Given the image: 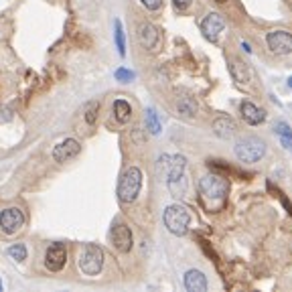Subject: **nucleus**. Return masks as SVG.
Masks as SVG:
<instances>
[{
	"label": "nucleus",
	"instance_id": "obj_15",
	"mask_svg": "<svg viewBox=\"0 0 292 292\" xmlns=\"http://www.w3.org/2000/svg\"><path fill=\"white\" fill-rule=\"evenodd\" d=\"M138 37H140V43H142L146 49H155L157 43H159V31H157L151 23H144V25L140 27Z\"/></svg>",
	"mask_w": 292,
	"mask_h": 292
},
{
	"label": "nucleus",
	"instance_id": "obj_30",
	"mask_svg": "<svg viewBox=\"0 0 292 292\" xmlns=\"http://www.w3.org/2000/svg\"><path fill=\"white\" fill-rule=\"evenodd\" d=\"M215 3H225V0H215Z\"/></svg>",
	"mask_w": 292,
	"mask_h": 292
},
{
	"label": "nucleus",
	"instance_id": "obj_8",
	"mask_svg": "<svg viewBox=\"0 0 292 292\" xmlns=\"http://www.w3.org/2000/svg\"><path fill=\"white\" fill-rule=\"evenodd\" d=\"M25 225V215L17 207H9L5 211H0V229L5 233H17Z\"/></svg>",
	"mask_w": 292,
	"mask_h": 292
},
{
	"label": "nucleus",
	"instance_id": "obj_20",
	"mask_svg": "<svg viewBox=\"0 0 292 292\" xmlns=\"http://www.w3.org/2000/svg\"><path fill=\"white\" fill-rule=\"evenodd\" d=\"M177 108H179V112L181 114H185V116H195V112H197V104L191 100V98H181L179 102H177Z\"/></svg>",
	"mask_w": 292,
	"mask_h": 292
},
{
	"label": "nucleus",
	"instance_id": "obj_1",
	"mask_svg": "<svg viewBox=\"0 0 292 292\" xmlns=\"http://www.w3.org/2000/svg\"><path fill=\"white\" fill-rule=\"evenodd\" d=\"M199 191H201V199L205 201V205L209 209H217L223 205L229 185L221 175H207L199 181Z\"/></svg>",
	"mask_w": 292,
	"mask_h": 292
},
{
	"label": "nucleus",
	"instance_id": "obj_21",
	"mask_svg": "<svg viewBox=\"0 0 292 292\" xmlns=\"http://www.w3.org/2000/svg\"><path fill=\"white\" fill-rule=\"evenodd\" d=\"M146 128H149L153 134H161V122H159V116L155 110H146Z\"/></svg>",
	"mask_w": 292,
	"mask_h": 292
},
{
	"label": "nucleus",
	"instance_id": "obj_7",
	"mask_svg": "<svg viewBox=\"0 0 292 292\" xmlns=\"http://www.w3.org/2000/svg\"><path fill=\"white\" fill-rule=\"evenodd\" d=\"M110 241L118 252H122V254L130 252L132 250V231H130V227L122 221H116L110 229Z\"/></svg>",
	"mask_w": 292,
	"mask_h": 292
},
{
	"label": "nucleus",
	"instance_id": "obj_28",
	"mask_svg": "<svg viewBox=\"0 0 292 292\" xmlns=\"http://www.w3.org/2000/svg\"><path fill=\"white\" fill-rule=\"evenodd\" d=\"M173 5L179 9V11H185L191 7V0H173Z\"/></svg>",
	"mask_w": 292,
	"mask_h": 292
},
{
	"label": "nucleus",
	"instance_id": "obj_2",
	"mask_svg": "<svg viewBox=\"0 0 292 292\" xmlns=\"http://www.w3.org/2000/svg\"><path fill=\"white\" fill-rule=\"evenodd\" d=\"M187 161L185 157H171L167 167V185L173 197H183L187 193V177H185Z\"/></svg>",
	"mask_w": 292,
	"mask_h": 292
},
{
	"label": "nucleus",
	"instance_id": "obj_24",
	"mask_svg": "<svg viewBox=\"0 0 292 292\" xmlns=\"http://www.w3.org/2000/svg\"><path fill=\"white\" fill-rule=\"evenodd\" d=\"M116 79L118 81H122V83H128V81H132L134 79V71H130V69H126V67H120L116 73Z\"/></svg>",
	"mask_w": 292,
	"mask_h": 292
},
{
	"label": "nucleus",
	"instance_id": "obj_3",
	"mask_svg": "<svg viewBox=\"0 0 292 292\" xmlns=\"http://www.w3.org/2000/svg\"><path fill=\"white\" fill-rule=\"evenodd\" d=\"M142 187V173L138 167H130L122 173L120 183H118V197L122 203H132Z\"/></svg>",
	"mask_w": 292,
	"mask_h": 292
},
{
	"label": "nucleus",
	"instance_id": "obj_4",
	"mask_svg": "<svg viewBox=\"0 0 292 292\" xmlns=\"http://www.w3.org/2000/svg\"><path fill=\"white\" fill-rule=\"evenodd\" d=\"M163 219H165L167 229L175 235H185L189 229V223H191V215H189L187 207H183V205H169L165 209Z\"/></svg>",
	"mask_w": 292,
	"mask_h": 292
},
{
	"label": "nucleus",
	"instance_id": "obj_18",
	"mask_svg": "<svg viewBox=\"0 0 292 292\" xmlns=\"http://www.w3.org/2000/svg\"><path fill=\"white\" fill-rule=\"evenodd\" d=\"M114 114H116V120L120 124H126L130 120V116H132V108H130V104L126 100H116L114 102Z\"/></svg>",
	"mask_w": 292,
	"mask_h": 292
},
{
	"label": "nucleus",
	"instance_id": "obj_6",
	"mask_svg": "<svg viewBox=\"0 0 292 292\" xmlns=\"http://www.w3.org/2000/svg\"><path fill=\"white\" fill-rule=\"evenodd\" d=\"M79 268L85 276H98L104 268V252L100 246H85L79 252Z\"/></svg>",
	"mask_w": 292,
	"mask_h": 292
},
{
	"label": "nucleus",
	"instance_id": "obj_29",
	"mask_svg": "<svg viewBox=\"0 0 292 292\" xmlns=\"http://www.w3.org/2000/svg\"><path fill=\"white\" fill-rule=\"evenodd\" d=\"M288 85H290V87H292V77H290V79H288Z\"/></svg>",
	"mask_w": 292,
	"mask_h": 292
},
{
	"label": "nucleus",
	"instance_id": "obj_25",
	"mask_svg": "<svg viewBox=\"0 0 292 292\" xmlns=\"http://www.w3.org/2000/svg\"><path fill=\"white\" fill-rule=\"evenodd\" d=\"M276 134H278L280 138H284V136H292V130L288 128L286 122H278V124H276Z\"/></svg>",
	"mask_w": 292,
	"mask_h": 292
},
{
	"label": "nucleus",
	"instance_id": "obj_11",
	"mask_svg": "<svg viewBox=\"0 0 292 292\" xmlns=\"http://www.w3.org/2000/svg\"><path fill=\"white\" fill-rule=\"evenodd\" d=\"M79 151H81L79 142L73 140V138H67V140H63L61 144H57L55 149H53V159L57 163H67V161L75 159L79 155Z\"/></svg>",
	"mask_w": 292,
	"mask_h": 292
},
{
	"label": "nucleus",
	"instance_id": "obj_26",
	"mask_svg": "<svg viewBox=\"0 0 292 292\" xmlns=\"http://www.w3.org/2000/svg\"><path fill=\"white\" fill-rule=\"evenodd\" d=\"M11 120H13L11 110H9V108H5V106H0V124H9Z\"/></svg>",
	"mask_w": 292,
	"mask_h": 292
},
{
	"label": "nucleus",
	"instance_id": "obj_16",
	"mask_svg": "<svg viewBox=\"0 0 292 292\" xmlns=\"http://www.w3.org/2000/svg\"><path fill=\"white\" fill-rule=\"evenodd\" d=\"M213 130H215V134L219 138H231L233 132H235V122L231 118H227V116H221V118H217L213 122Z\"/></svg>",
	"mask_w": 292,
	"mask_h": 292
},
{
	"label": "nucleus",
	"instance_id": "obj_10",
	"mask_svg": "<svg viewBox=\"0 0 292 292\" xmlns=\"http://www.w3.org/2000/svg\"><path fill=\"white\" fill-rule=\"evenodd\" d=\"M225 29V21L219 13H209L203 21H201V33L207 41H217L219 33Z\"/></svg>",
	"mask_w": 292,
	"mask_h": 292
},
{
	"label": "nucleus",
	"instance_id": "obj_9",
	"mask_svg": "<svg viewBox=\"0 0 292 292\" xmlns=\"http://www.w3.org/2000/svg\"><path fill=\"white\" fill-rule=\"evenodd\" d=\"M266 43L272 53L276 55H288L292 53V35L286 31H272L266 37Z\"/></svg>",
	"mask_w": 292,
	"mask_h": 292
},
{
	"label": "nucleus",
	"instance_id": "obj_19",
	"mask_svg": "<svg viewBox=\"0 0 292 292\" xmlns=\"http://www.w3.org/2000/svg\"><path fill=\"white\" fill-rule=\"evenodd\" d=\"M114 39H116L118 53L124 57V55H126V39H124V29H122V23H120V21L114 23Z\"/></svg>",
	"mask_w": 292,
	"mask_h": 292
},
{
	"label": "nucleus",
	"instance_id": "obj_27",
	"mask_svg": "<svg viewBox=\"0 0 292 292\" xmlns=\"http://www.w3.org/2000/svg\"><path fill=\"white\" fill-rule=\"evenodd\" d=\"M142 5L149 11H159L161 5H163V0H142Z\"/></svg>",
	"mask_w": 292,
	"mask_h": 292
},
{
	"label": "nucleus",
	"instance_id": "obj_13",
	"mask_svg": "<svg viewBox=\"0 0 292 292\" xmlns=\"http://www.w3.org/2000/svg\"><path fill=\"white\" fill-rule=\"evenodd\" d=\"M239 110H241L244 120H246L250 126H258V124H262V122L266 120L264 110H260V108H258V106H254L252 102H241Z\"/></svg>",
	"mask_w": 292,
	"mask_h": 292
},
{
	"label": "nucleus",
	"instance_id": "obj_31",
	"mask_svg": "<svg viewBox=\"0 0 292 292\" xmlns=\"http://www.w3.org/2000/svg\"><path fill=\"white\" fill-rule=\"evenodd\" d=\"M0 290H3V282H0Z\"/></svg>",
	"mask_w": 292,
	"mask_h": 292
},
{
	"label": "nucleus",
	"instance_id": "obj_5",
	"mask_svg": "<svg viewBox=\"0 0 292 292\" xmlns=\"http://www.w3.org/2000/svg\"><path fill=\"white\" fill-rule=\"evenodd\" d=\"M266 155V144L260 138L248 136L235 144V157L241 163H258Z\"/></svg>",
	"mask_w": 292,
	"mask_h": 292
},
{
	"label": "nucleus",
	"instance_id": "obj_17",
	"mask_svg": "<svg viewBox=\"0 0 292 292\" xmlns=\"http://www.w3.org/2000/svg\"><path fill=\"white\" fill-rule=\"evenodd\" d=\"M229 71H231V77L237 81V83H248L250 81V69L244 61L239 59H231L229 61Z\"/></svg>",
	"mask_w": 292,
	"mask_h": 292
},
{
	"label": "nucleus",
	"instance_id": "obj_14",
	"mask_svg": "<svg viewBox=\"0 0 292 292\" xmlns=\"http://www.w3.org/2000/svg\"><path fill=\"white\" fill-rule=\"evenodd\" d=\"M185 288L189 292H205L207 290V278L199 270H189L185 274Z\"/></svg>",
	"mask_w": 292,
	"mask_h": 292
},
{
	"label": "nucleus",
	"instance_id": "obj_23",
	"mask_svg": "<svg viewBox=\"0 0 292 292\" xmlns=\"http://www.w3.org/2000/svg\"><path fill=\"white\" fill-rule=\"evenodd\" d=\"M98 110H100V104L98 102H89L85 104V122L87 124H93L95 118H98Z\"/></svg>",
	"mask_w": 292,
	"mask_h": 292
},
{
	"label": "nucleus",
	"instance_id": "obj_12",
	"mask_svg": "<svg viewBox=\"0 0 292 292\" xmlns=\"http://www.w3.org/2000/svg\"><path fill=\"white\" fill-rule=\"evenodd\" d=\"M65 260H67V252L61 244H53L49 250H47V256H45V266L51 270V272H59L63 266H65Z\"/></svg>",
	"mask_w": 292,
	"mask_h": 292
},
{
	"label": "nucleus",
	"instance_id": "obj_22",
	"mask_svg": "<svg viewBox=\"0 0 292 292\" xmlns=\"http://www.w3.org/2000/svg\"><path fill=\"white\" fill-rule=\"evenodd\" d=\"M7 252H9V256H11L13 260H17V262H25V260H27V248H25V244H13Z\"/></svg>",
	"mask_w": 292,
	"mask_h": 292
}]
</instances>
